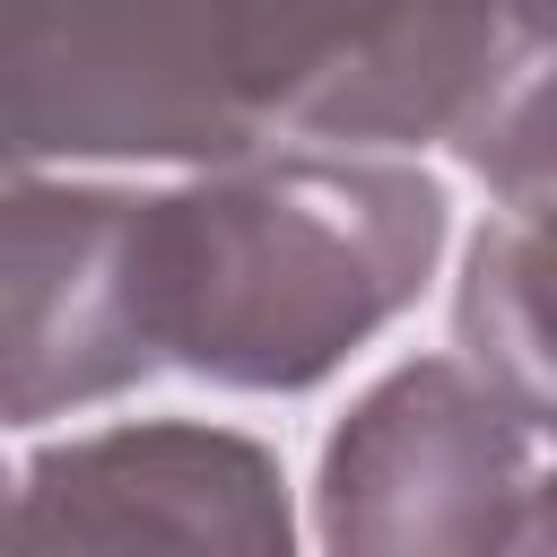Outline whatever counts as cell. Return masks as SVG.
Returning <instances> with one entry per match:
<instances>
[{
	"instance_id": "8992f818",
	"label": "cell",
	"mask_w": 557,
	"mask_h": 557,
	"mask_svg": "<svg viewBox=\"0 0 557 557\" xmlns=\"http://www.w3.org/2000/svg\"><path fill=\"white\" fill-rule=\"evenodd\" d=\"M461 348L531 435H557V200H513L470 244Z\"/></svg>"
},
{
	"instance_id": "52a82bcc",
	"label": "cell",
	"mask_w": 557,
	"mask_h": 557,
	"mask_svg": "<svg viewBox=\"0 0 557 557\" xmlns=\"http://www.w3.org/2000/svg\"><path fill=\"white\" fill-rule=\"evenodd\" d=\"M461 157L496 200H557V17H513L505 70L461 131Z\"/></svg>"
},
{
	"instance_id": "ba28073f",
	"label": "cell",
	"mask_w": 557,
	"mask_h": 557,
	"mask_svg": "<svg viewBox=\"0 0 557 557\" xmlns=\"http://www.w3.org/2000/svg\"><path fill=\"white\" fill-rule=\"evenodd\" d=\"M522 557H557V470L540 479L531 496V522H522Z\"/></svg>"
},
{
	"instance_id": "3957f363",
	"label": "cell",
	"mask_w": 557,
	"mask_h": 557,
	"mask_svg": "<svg viewBox=\"0 0 557 557\" xmlns=\"http://www.w3.org/2000/svg\"><path fill=\"white\" fill-rule=\"evenodd\" d=\"M531 426L461 357L383 374L322 453L331 557H522Z\"/></svg>"
},
{
	"instance_id": "277c9868",
	"label": "cell",
	"mask_w": 557,
	"mask_h": 557,
	"mask_svg": "<svg viewBox=\"0 0 557 557\" xmlns=\"http://www.w3.org/2000/svg\"><path fill=\"white\" fill-rule=\"evenodd\" d=\"M9 557H296V522L252 435L148 418L35 453Z\"/></svg>"
},
{
	"instance_id": "6da1fadb",
	"label": "cell",
	"mask_w": 557,
	"mask_h": 557,
	"mask_svg": "<svg viewBox=\"0 0 557 557\" xmlns=\"http://www.w3.org/2000/svg\"><path fill=\"white\" fill-rule=\"evenodd\" d=\"M444 191L392 157L270 148L148 191L157 348L235 392H305L435 270Z\"/></svg>"
},
{
	"instance_id": "5b68a950",
	"label": "cell",
	"mask_w": 557,
	"mask_h": 557,
	"mask_svg": "<svg viewBox=\"0 0 557 557\" xmlns=\"http://www.w3.org/2000/svg\"><path fill=\"white\" fill-rule=\"evenodd\" d=\"M148 191L9 183V418L104 400L157 366Z\"/></svg>"
},
{
	"instance_id": "7a4b0ae2",
	"label": "cell",
	"mask_w": 557,
	"mask_h": 557,
	"mask_svg": "<svg viewBox=\"0 0 557 557\" xmlns=\"http://www.w3.org/2000/svg\"><path fill=\"white\" fill-rule=\"evenodd\" d=\"M348 17L313 9H9L0 139L9 165L183 157L244 165L270 131L313 139Z\"/></svg>"
}]
</instances>
